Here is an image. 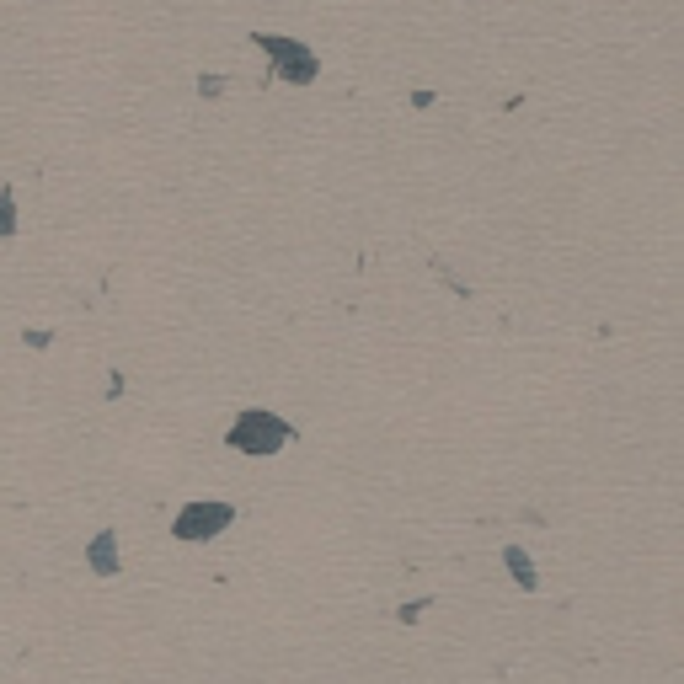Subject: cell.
Wrapping results in <instances>:
<instances>
[{
	"label": "cell",
	"instance_id": "6da1fadb",
	"mask_svg": "<svg viewBox=\"0 0 684 684\" xmlns=\"http://www.w3.org/2000/svg\"><path fill=\"white\" fill-rule=\"evenodd\" d=\"M225 444L236 449V455L273 460L278 449L294 444V423L284 412H273V407H246V412H236V423L225 428Z\"/></svg>",
	"mask_w": 684,
	"mask_h": 684
},
{
	"label": "cell",
	"instance_id": "7a4b0ae2",
	"mask_svg": "<svg viewBox=\"0 0 684 684\" xmlns=\"http://www.w3.org/2000/svg\"><path fill=\"white\" fill-rule=\"evenodd\" d=\"M257 54L268 59V75L273 81H289V86H316L321 81V59L310 43L300 38H284V33H252Z\"/></svg>",
	"mask_w": 684,
	"mask_h": 684
},
{
	"label": "cell",
	"instance_id": "3957f363",
	"mask_svg": "<svg viewBox=\"0 0 684 684\" xmlns=\"http://www.w3.org/2000/svg\"><path fill=\"white\" fill-rule=\"evenodd\" d=\"M230 524H236V503H225V497H193V503H182L171 513V540H182V546H209Z\"/></svg>",
	"mask_w": 684,
	"mask_h": 684
},
{
	"label": "cell",
	"instance_id": "5b68a950",
	"mask_svg": "<svg viewBox=\"0 0 684 684\" xmlns=\"http://www.w3.org/2000/svg\"><path fill=\"white\" fill-rule=\"evenodd\" d=\"M503 567H508V578L519 583L524 594H540V572H535V562H530V551L508 546V551H503Z\"/></svg>",
	"mask_w": 684,
	"mask_h": 684
},
{
	"label": "cell",
	"instance_id": "8992f818",
	"mask_svg": "<svg viewBox=\"0 0 684 684\" xmlns=\"http://www.w3.org/2000/svg\"><path fill=\"white\" fill-rule=\"evenodd\" d=\"M17 230H22L17 193H11V188H0V241H17Z\"/></svg>",
	"mask_w": 684,
	"mask_h": 684
},
{
	"label": "cell",
	"instance_id": "277c9868",
	"mask_svg": "<svg viewBox=\"0 0 684 684\" xmlns=\"http://www.w3.org/2000/svg\"><path fill=\"white\" fill-rule=\"evenodd\" d=\"M86 572H97V578H118L123 572V556H118V530L107 524L86 540Z\"/></svg>",
	"mask_w": 684,
	"mask_h": 684
}]
</instances>
